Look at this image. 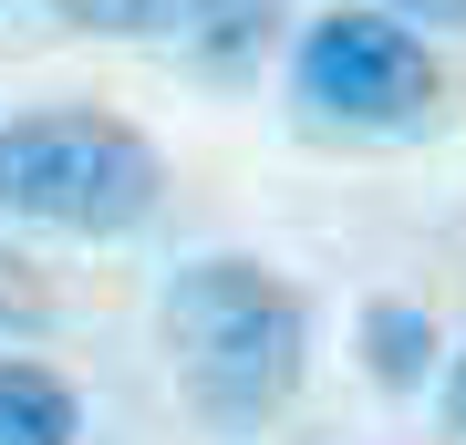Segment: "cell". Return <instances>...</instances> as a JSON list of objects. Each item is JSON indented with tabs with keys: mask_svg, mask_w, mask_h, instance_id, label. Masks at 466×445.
Here are the masks:
<instances>
[{
	"mask_svg": "<svg viewBox=\"0 0 466 445\" xmlns=\"http://www.w3.org/2000/svg\"><path fill=\"white\" fill-rule=\"evenodd\" d=\"M156 331H167L177 394L198 404L208 425H228V435L269 425V414L300 394V363H311V311H300V290L269 259H238V248L187 259L167 280V300H156Z\"/></svg>",
	"mask_w": 466,
	"mask_h": 445,
	"instance_id": "6da1fadb",
	"label": "cell"
},
{
	"mask_svg": "<svg viewBox=\"0 0 466 445\" xmlns=\"http://www.w3.org/2000/svg\"><path fill=\"white\" fill-rule=\"evenodd\" d=\"M167 207V156L104 104H42L0 125V217L52 238H135Z\"/></svg>",
	"mask_w": 466,
	"mask_h": 445,
	"instance_id": "7a4b0ae2",
	"label": "cell"
},
{
	"mask_svg": "<svg viewBox=\"0 0 466 445\" xmlns=\"http://www.w3.org/2000/svg\"><path fill=\"white\" fill-rule=\"evenodd\" d=\"M290 94H300V115L311 125H332V135H373V146H404V135H435L456 115V94H446V63L425 52L415 21H394V11H321L311 32H300L290 52Z\"/></svg>",
	"mask_w": 466,
	"mask_h": 445,
	"instance_id": "3957f363",
	"label": "cell"
},
{
	"mask_svg": "<svg viewBox=\"0 0 466 445\" xmlns=\"http://www.w3.org/2000/svg\"><path fill=\"white\" fill-rule=\"evenodd\" d=\"M177 42H187V63H198L208 83H249L259 52L280 42V0H198Z\"/></svg>",
	"mask_w": 466,
	"mask_h": 445,
	"instance_id": "277c9868",
	"label": "cell"
},
{
	"mask_svg": "<svg viewBox=\"0 0 466 445\" xmlns=\"http://www.w3.org/2000/svg\"><path fill=\"white\" fill-rule=\"evenodd\" d=\"M0 445H84V394L32 352H0Z\"/></svg>",
	"mask_w": 466,
	"mask_h": 445,
	"instance_id": "5b68a950",
	"label": "cell"
},
{
	"mask_svg": "<svg viewBox=\"0 0 466 445\" xmlns=\"http://www.w3.org/2000/svg\"><path fill=\"white\" fill-rule=\"evenodd\" d=\"M435 321L415 311V300H363V363H373V383L383 394H415V383L435 373Z\"/></svg>",
	"mask_w": 466,
	"mask_h": 445,
	"instance_id": "8992f818",
	"label": "cell"
},
{
	"mask_svg": "<svg viewBox=\"0 0 466 445\" xmlns=\"http://www.w3.org/2000/svg\"><path fill=\"white\" fill-rule=\"evenodd\" d=\"M73 32H115V42H156V32H187L198 0H52Z\"/></svg>",
	"mask_w": 466,
	"mask_h": 445,
	"instance_id": "52a82bcc",
	"label": "cell"
},
{
	"mask_svg": "<svg viewBox=\"0 0 466 445\" xmlns=\"http://www.w3.org/2000/svg\"><path fill=\"white\" fill-rule=\"evenodd\" d=\"M42 321H52V290L21 269V248L0 238V331H42Z\"/></svg>",
	"mask_w": 466,
	"mask_h": 445,
	"instance_id": "ba28073f",
	"label": "cell"
},
{
	"mask_svg": "<svg viewBox=\"0 0 466 445\" xmlns=\"http://www.w3.org/2000/svg\"><path fill=\"white\" fill-rule=\"evenodd\" d=\"M394 21H415V32H466V0H383Z\"/></svg>",
	"mask_w": 466,
	"mask_h": 445,
	"instance_id": "9c48e42d",
	"label": "cell"
},
{
	"mask_svg": "<svg viewBox=\"0 0 466 445\" xmlns=\"http://www.w3.org/2000/svg\"><path fill=\"white\" fill-rule=\"evenodd\" d=\"M446 425L466 435V352H456V363H446Z\"/></svg>",
	"mask_w": 466,
	"mask_h": 445,
	"instance_id": "30bf717a",
	"label": "cell"
}]
</instances>
